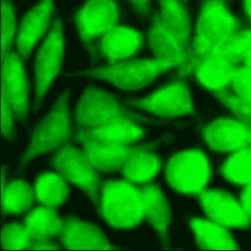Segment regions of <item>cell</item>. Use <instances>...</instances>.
<instances>
[{
	"instance_id": "cell-14",
	"label": "cell",
	"mask_w": 251,
	"mask_h": 251,
	"mask_svg": "<svg viewBox=\"0 0 251 251\" xmlns=\"http://www.w3.org/2000/svg\"><path fill=\"white\" fill-rule=\"evenodd\" d=\"M23 61L17 51H11L1 58V90L11 104L16 118H24L28 109L29 85Z\"/></svg>"
},
{
	"instance_id": "cell-2",
	"label": "cell",
	"mask_w": 251,
	"mask_h": 251,
	"mask_svg": "<svg viewBox=\"0 0 251 251\" xmlns=\"http://www.w3.org/2000/svg\"><path fill=\"white\" fill-rule=\"evenodd\" d=\"M243 27L242 23L229 12L226 0H204L188 57L211 50H224L228 40Z\"/></svg>"
},
{
	"instance_id": "cell-24",
	"label": "cell",
	"mask_w": 251,
	"mask_h": 251,
	"mask_svg": "<svg viewBox=\"0 0 251 251\" xmlns=\"http://www.w3.org/2000/svg\"><path fill=\"white\" fill-rule=\"evenodd\" d=\"M35 200L33 186L23 179H13L1 185V211L20 215L32 208Z\"/></svg>"
},
{
	"instance_id": "cell-17",
	"label": "cell",
	"mask_w": 251,
	"mask_h": 251,
	"mask_svg": "<svg viewBox=\"0 0 251 251\" xmlns=\"http://www.w3.org/2000/svg\"><path fill=\"white\" fill-rule=\"evenodd\" d=\"M75 139L81 144L89 164L99 172L120 171L132 150V144L95 139L79 131Z\"/></svg>"
},
{
	"instance_id": "cell-35",
	"label": "cell",
	"mask_w": 251,
	"mask_h": 251,
	"mask_svg": "<svg viewBox=\"0 0 251 251\" xmlns=\"http://www.w3.org/2000/svg\"><path fill=\"white\" fill-rule=\"evenodd\" d=\"M129 1L133 4L134 8L138 12H140L142 14H146L148 12L150 0H129Z\"/></svg>"
},
{
	"instance_id": "cell-16",
	"label": "cell",
	"mask_w": 251,
	"mask_h": 251,
	"mask_svg": "<svg viewBox=\"0 0 251 251\" xmlns=\"http://www.w3.org/2000/svg\"><path fill=\"white\" fill-rule=\"evenodd\" d=\"M202 136L208 147L217 152L233 153L249 144V131L236 117H222L202 128Z\"/></svg>"
},
{
	"instance_id": "cell-19",
	"label": "cell",
	"mask_w": 251,
	"mask_h": 251,
	"mask_svg": "<svg viewBox=\"0 0 251 251\" xmlns=\"http://www.w3.org/2000/svg\"><path fill=\"white\" fill-rule=\"evenodd\" d=\"M59 238L67 250H116L104 233L94 225L67 218Z\"/></svg>"
},
{
	"instance_id": "cell-15",
	"label": "cell",
	"mask_w": 251,
	"mask_h": 251,
	"mask_svg": "<svg viewBox=\"0 0 251 251\" xmlns=\"http://www.w3.org/2000/svg\"><path fill=\"white\" fill-rule=\"evenodd\" d=\"M148 40L155 57L171 69L178 70L187 63L188 48L160 15H155L153 18Z\"/></svg>"
},
{
	"instance_id": "cell-33",
	"label": "cell",
	"mask_w": 251,
	"mask_h": 251,
	"mask_svg": "<svg viewBox=\"0 0 251 251\" xmlns=\"http://www.w3.org/2000/svg\"><path fill=\"white\" fill-rule=\"evenodd\" d=\"M239 199L244 208V211L251 223V183L241 186Z\"/></svg>"
},
{
	"instance_id": "cell-38",
	"label": "cell",
	"mask_w": 251,
	"mask_h": 251,
	"mask_svg": "<svg viewBox=\"0 0 251 251\" xmlns=\"http://www.w3.org/2000/svg\"><path fill=\"white\" fill-rule=\"evenodd\" d=\"M246 127L248 128V131H249V137H248V141H249V144H251V124L247 125Z\"/></svg>"
},
{
	"instance_id": "cell-10",
	"label": "cell",
	"mask_w": 251,
	"mask_h": 251,
	"mask_svg": "<svg viewBox=\"0 0 251 251\" xmlns=\"http://www.w3.org/2000/svg\"><path fill=\"white\" fill-rule=\"evenodd\" d=\"M75 20L82 42L92 53L97 40L119 25L120 10L116 0H87Z\"/></svg>"
},
{
	"instance_id": "cell-39",
	"label": "cell",
	"mask_w": 251,
	"mask_h": 251,
	"mask_svg": "<svg viewBox=\"0 0 251 251\" xmlns=\"http://www.w3.org/2000/svg\"><path fill=\"white\" fill-rule=\"evenodd\" d=\"M183 1H185V2H186V0H183Z\"/></svg>"
},
{
	"instance_id": "cell-11",
	"label": "cell",
	"mask_w": 251,
	"mask_h": 251,
	"mask_svg": "<svg viewBox=\"0 0 251 251\" xmlns=\"http://www.w3.org/2000/svg\"><path fill=\"white\" fill-rule=\"evenodd\" d=\"M65 39L60 20H55L36 56L35 76L37 98H42L58 75L64 58Z\"/></svg>"
},
{
	"instance_id": "cell-5",
	"label": "cell",
	"mask_w": 251,
	"mask_h": 251,
	"mask_svg": "<svg viewBox=\"0 0 251 251\" xmlns=\"http://www.w3.org/2000/svg\"><path fill=\"white\" fill-rule=\"evenodd\" d=\"M169 70L171 68L156 57L153 59L133 58L96 69L91 71L90 75L107 80L118 88L135 90L146 86L162 73Z\"/></svg>"
},
{
	"instance_id": "cell-25",
	"label": "cell",
	"mask_w": 251,
	"mask_h": 251,
	"mask_svg": "<svg viewBox=\"0 0 251 251\" xmlns=\"http://www.w3.org/2000/svg\"><path fill=\"white\" fill-rule=\"evenodd\" d=\"M162 20L171 26L188 48L192 41L191 21L183 0H159Z\"/></svg>"
},
{
	"instance_id": "cell-37",
	"label": "cell",
	"mask_w": 251,
	"mask_h": 251,
	"mask_svg": "<svg viewBox=\"0 0 251 251\" xmlns=\"http://www.w3.org/2000/svg\"><path fill=\"white\" fill-rule=\"evenodd\" d=\"M243 67H247L251 69V49L247 51L243 58Z\"/></svg>"
},
{
	"instance_id": "cell-28",
	"label": "cell",
	"mask_w": 251,
	"mask_h": 251,
	"mask_svg": "<svg viewBox=\"0 0 251 251\" xmlns=\"http://www.w3.org/2000/svg\"><path fill=\"white\" fill-rule=\"evenodd\" d=\"M251 49V26H244L236 32L225 45V54L232 65L237 70L243 68V58L247 51Z\"/></svg>"
},
{
	"instance_id": "cell-30",
	"label": "cell",
	"mask_w": 251,
	"mask_h": 251,
	"mask_svg": "<svg viewBox=\"0 0 251 251\" xmlns=\"http://www.w3.org/2000/svg\"><path fill=\"white\" fill-rule=\"evenodd\" d=\"M1 58L11 52L17 37L15 10L8 0H1Z\"/></svg>"
},
{
	"instance_id": "cell-27",
	"label": "cell",
	"mask_w": 251,
	"mask_h": 251,
	"mask_svg": "<svg viewBox=\"0 0 251 251\" xmlns=\"http://www.w3.org/2000/svg\"><path fill=\"white\" fill-rule=\"evenodd\" d=\"M77 131L95 139L126 144H133L140 140L145 134V130L140 126V125L126 123H119L107 127L91 129L78 126Z\"/></svg>"
},
{
	"instance_id": "cell-34",
	"label": "cell",
	"mask_w": 251,
	"mask_h": 251,
	"mask_svg": "<svg viewBox=\"0 0 251 251\" xmlns=\"http://www.w3.org/2000/svg\"><path fill=\"white\" fill-rule=\"evenodd\" d=\"M59 249V246L52 241L50 238L47 239H36L32 238L29 250H55Z\"/></svg>"
},
{
	"instance_id": "cell-26",
	"label": "cell",
	"mask_w": 251,
	"mask_h": 251,
	"mask_svg": "<svg viewBox=\"0 0 251 251\" xmlns=\"http://www.w3.org/2000/svg\"><path fill=\"white\" fill-rule=\"evenodd\" d=\"M220 173L232 184L243 186L251 183V144L230 153L221 166Z\"/></svg>"
},
{
	"instance_id": "cell-31",
	"label": "cell",
	"mask_w": 251,
	"mask_h": 251,
	"mask_svg": "<svg viewBox=\"0 0 251 251\" xmlns=\"http://www.w3.org/2000/svg\"><path fill=\"white\" fill-rule=\"evenodd\" d=\"M226 87L243 101L251 104V69L243 67L235 70L231 81Z\"/></svg>"
},
{
	"instance_id": "cell-32",
	"label": "cell",
	"mask_w": 251,
	"mask_h": 251,
	"mask_svg": "<svg viewBox=\"0 0 251 251\" xmlns=\"http://www.w3.org/2000/svg\"><path fill=\"white\" fill-rule=\"evenodd\" d=\"M15 114L5 93L1 90V132L4 136H11Z\"/></svg>"
},
{
	"instance_id": "cell-29",
	"label": "cell",
	"mask_w": 251,
	"mask_h": 251,
	"mask_svg": "<svg viewBox=\"0 0 251 251\" xmlns=\"http://www.w3.org/2000/svg\"><path fill=\"white\" fill-rule=\"evenodd\" d=\"M31 240L24 223H12L2 227L1 247L5 250H29Z\"/></svg>"
},
{
	"instance_id": "cell-6",
	"label": "cell",
	"mask_w": 251,
	"mask_h": 251,
	"mask_svg": "<svg viewBox=\"0 0 251 251\" xmlns=\"http://www.w3.org/2000/svg\"><path fill=\"white\" fill-rule=\"evenodd\" d=\"M71 136L72 122L67 107V95H64L33 131L25 160L28 161L39 154L63 147L69 143Z\"/></svg>"
},
{
	"instance_id": "cell-1",
	"label": "cell",
	"mask_w": 251,
	"mask_h": 251,
	"mask_svg": "<svg viewBox=\"0 0 251 251\" xmlns=\"http://www.w3.org/2000/svg\"><path fill=\"white\" fill-rule=\"evenodd\" d=\"M97 206L100 216L114 228L130 229L146 218L162 237L168 234L170 208L157 184L136 185L124 178L104 180Z\"/></svg>"
},
{
	"instance_id": "cell-4",
	"label": "cell",
	"mask_w": 251,
	"mask_h": 251,
	"mask_svg": "<svg viewBox=\"0 0 251 251\" xmlns=\"http://www.w3.org/2000/svg\"><path fill=\"white\" fill-rule=\"evenodd\" d=\"M145 118L126 110L115 97L97 88H87L76 109L78 126L91 129L126 123L140 125Z\"/></svg>"
},
{
	"instance_id": "cell-23",
	"label": "cell",
	"mask_w": 251,
	"mask_h": 251,
	"mask_svg": "<svg viewBox=\"0 0 251 251\" xmlns=\"http://www.w3.org/2000/svg\"><path fill=\"white\" fill-rule=\"evenodd\" d=\"M68 180L59 172H46L37 176L33 190L38 204L57 209L69 194Z\"/></svg>"
},
{
	"instance_id": "cell-7",
	"label": "cell",
	"mask_w": 251,
	"mask_h": 251,
	"mask_svg": "<svg viewBox=\"0 0 251 251\" xmlns=\"http://www.w3.org/2000/svg\"><path fill=\"white\" fill-rule=\"evenodd\" d=\"M53 166L67 180L88 194L91 200L98 204L102 180L99 171L88 162L83 150L70 144L57 149Z\"/></svg>"
},
{
	"instance_id": "cell-3",
	"label": "cell",
	"mask_w": 251,
	"mask_h": 251,
	"mask_svg": "<svg viewBox=\"0 0 251 251\" xmlns=\"http://www.w3.org/2000/svg\"><path fill=\"white\" fill-rule=\"evenodd\" d=\"M165 176L175 191L196 197L207 188L212 176V167L201 149H187L170 157L165 165Z\"/></svg>"
},
{
	"instance_id": "cell-9",
	"label": "cell",
	"mask_w": 251,
	"mask_h": 251,
	"mask_svg": "<svg viewBox=\"0 0 251 251\" xmlns=\"http://www.w3.org/2000/svg\"><path fill=\"white\" fill-rule=\"evenodd\" d=\"M130 104L157 117L170 119L194 113L189 87L181 76H176L148 96L131 101Z\"/></svg>"
},
{
	"instance_id": "cell-22",
	"label": "cell",
	"mask_w": 251,
	"mask_h": 251,
	"mask_svg": "<svg viewBox=\"0 0 251 251\" xmlns=\"http://www.w3.org/2000/svg\"><path fill=\"white\" fill-rule=\"evenodd\" d=\"M23 223L31 238L47 239L59 236L64 220L60 218L56 209L39 204L25 213Z\"/></svg>"
},
{
	"instance_id": "cell-21",
	"label": "cell",
	"mask_w": 251,
	"mask_h": 251,
	"mask_svg": "<svg viewBox=\"0 0 251 251\" xmlns=\"http://www.w3.org/2000/svg\"><path fill=\"white\" fill-rule=\"evenodd\" d=\"M189 226L197 245L203 250L237 249L236 241L229 228L210 220L209 218H192Z\"/></svg>"
},
{
	"instance_id": "cell-13",
	"label": "cell",
	"mask_w": 251,
	"mask_h": 251,
	"mask_svg": "<svg viewBox=\"0 0 251 251\" xmlns=\"http://www.w3.org/2000/svg\"><path fill=\"white\" fill-rule=\"evenodd\" d=\"M144 43V35L129 25H117L96 42L92 55L98 51L109 64L133 59Z\"/></svg>"
},
{
	"instance_id": "cell-12",
	"label": "cell",
	"mask_w": 251,
	"mask_h": 251,
	"mask_svg": "<svg viewBox=\"0 0 251 251\" xmlns=\"http://www.w3.org/2000/svg\"><path fill=\"white\" fill-rule=\"evenodd\" d=\"M196 198L210 220L227 227L247 229L251 223L239 198L221 189L205 188Z\"/></svg>"
},
{
	"instance_id": "cell-20",
	"label": "cell",
	"mask_w": 251,
	"mask_h": 251,
	"mask_svg": "<svg viewBox=\"0 0 251 251\" xmlns=\"http://www.w3.org/2000/svg\"><path fill=\"white\" fill-rule=\"evenodd\" d=\"M132 150L120 170L123 178L136 185L151 183L163 168L159 156L152 152L153 144L131 145Z\"/></svg>"
},
{
	"instance_id": "cell-18",
	"label": "cell",
	"mask_w": 251,
	"mask_h": 251,
	"mask_svg": "<svg viewBox=\"0 0 251 251\" xmlns=\"http://www.w3.org/2000/svg\"><path fill=\"white\" fill-rule=\"evenodd\" d=\"M53 10V0H41L23 18L15 42L17 53L23 60L29 56L38 40L49 31Z\"/></svg>"
},
{
	"instance_id": "cell-36",
	"label": "cell",
	"mask_w": 251,
	"mask_h": 251,
	"mask_svg": "<svg viewBox=\"0 0 251 251\" xmlns=\"http://www.w3.org/2000/svg\"><path fill=\"white\" fill-rule=\"evenodd\" d=\"M244 14L248 20V26H251V0H242Z\"/></svg>"
},
{
	"instance_id": "cell-8",
	"label": "cell",
	"mask_w": 251,
	"mask_h": 251,
	"mask_svg": "<svg viewBox=\"0 0 251 251\" xmlns=\"http://www.w3.org/2000/svg\"><path fill=\"white\" fill-rule=\"evenodd\" d=\"M235 69L224 50H211L188 57L187 63L177 70V76L193 75L205 89L215 93L224 89L232 79Z\"/></svg>"
}]
</instances>
